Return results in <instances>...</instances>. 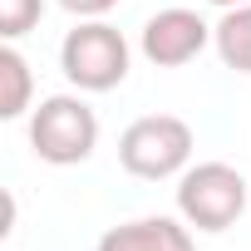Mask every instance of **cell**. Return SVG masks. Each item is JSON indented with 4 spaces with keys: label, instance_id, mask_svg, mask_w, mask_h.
<instances>
[{
    "label": "cell",
    "instance_id": "6da1fadb",
    "mask_svg": "<svg viewBox=\"0 0 251 251\" xmlns=\"http://www.w3.org/2000/svg\"><path fill=\"white\" fill-rule=\"evenodd\" d=\"M192 123L177 113H143L118 133V163L123 173H133L143 182H163V177H182L192 163Z\"/></svg>",
    "mask_w": 251,
    "mask_h": 251
},
{
    "label": "cell",
    "instance_id": "7a4b0ae2",
    "mask_svg": "<svg viewBox=\"0 0 251 251\" xmlns=\"http://www.w3.org/2000/svg\"><path fill=\"white\" fill-rule=\"evenodd\" d=\"M128 59H133L128 40H123L113 25H103V20L74 25V30L64 35V45H59V69H64V79H69L74 89H84V94H108V89H118L123 79H128Z\"/></svg>",
    "mask_w": 251,
    "mask_h": 251
},
{
    "label": "cell",
    "instance_id": "3957f363",
    "mask_svg": "<svg viewBox=\"0 0 251 251\" xmlns=\"http://www.w3.org/2000/svg\"><path fill=\"white\" fill-rule=\"evenodd\" d=\"M30 148L54 163V168H74L99 148V118L79 94H50L35 113H30Z\"/></svg>",
    "mask_w": 251,
    "mask_h": 251
},
{
    "label": "cell",
    "instance_id": "277c9868",
    "mask_svg": "<svg viewBox=\"0 0 251 251\" xmlns=\"http://www.w3.org/2000/svg\"><path fill=\"white\" fill-rule=\"evenodd\" d=\"M246 212V177L231 163H197L177 177V217L197 231H226Z\"/></svg>",
    "mask_w": 251,
    "mask_h": 251
},
{
    "label": "cell",
    "instance_id": "5b68a950",
    "mask_svg": "<svg viewBox=\"0 0 251 251\" xmlns=\"http://www.w3.org/2000/svg\"><path fill=\"white\" fill-rule=\"evenodd\" d=\"M143 59L148 64H158V69H182V64H192L207 45H212V25L197 15V10H187V5H168V10H158L148 25H143Z\"/></svg>",
    "mask_w": 251,
    "mask_h": 251
},
{
    "label": "cell",
    "instance_id": "8992f818",
    "mask_svg": "<svg viewBox=\"0 0 251 251\" xmlns=\"http://www.w3.org/2000/svg\"><path fill=\"white\" fill-rule=\"evenodd\" d=\"M94 251H197V246L177 217H138V222L108 226Z\"/></svg>",
    "mask_w": 251,
    "mask_h": 251
},
{
    "label": "cell",
    "instance_id": "52a82bcc",
    "mask_svg": "<svg viewBox=\"0 0 251 251\" xmlns=\"http://www.w3.org/2000/svg\"><path fill=\"white\" fill-rule=\"evenodd\" d=\"M212 45H217V54H222L226 69L251 74V5L222 10V20L212 25Z\"/></svg>",
    "mask_w": 251,
    "mask_h": 251
},
{
    "label": "cell",
    "instance_id": "ba28073f",
    "mask_svg": "<svg viewBox=\"0 0 251 251\" xmlns=\"http://www.w3.org/2000/svg\"><path fill=\"white\" fill-rule=\"evenodd\" d=\"M30 94H35L30 59L15 45H5V50H0V118H20L30 108Z\"/></svg>",
    "mask_w": 251,
    "mask_h": 251
},
{
    "label": "cell",
    "instance_id": "9c48e42d",
    "mask_svg": "<svg viewBox=\"0 0 251 251\" xmlns=\"http://www.w3.org/2000/svg\"><path fill=\"white\" fill-rule=\"evenodd\" d=\"M40 15H45V0H0V35L20 40L40 25Z\"/></svg>",
    "mask_w": 251,
    "mask_h": 251
},
{
    "label": "cell",
    "instance_id": "30bf717a",
    "mask_svg": "<svg viewBox=\"0 0 251 251\" xmlns=\"http://www.w3.org/2000/svg\"><path fill=\"white\" fill-rule=\"evenodd\" d=\"M59 5L69 10V15H79V20H99V15H108L118 0H59Z\"/></svg>",
    "mask_w": 251,
    "mask_h": 251
},
{
    "label": "cell",
    "instance_id": "8fae6325",
    "mask_svg": "<svg viewBox=\"0 0 251 251\" xmlns=\"http://www.w3.org/2000/svg\"><path fill=\"white\" fill-rule=\"evenodd\" d=\"M207 5H222V10H231V5H246V0H207Z\"/></svg>",
    "mask_w": 251,
    "mask_h": 251
}]
</instances>
